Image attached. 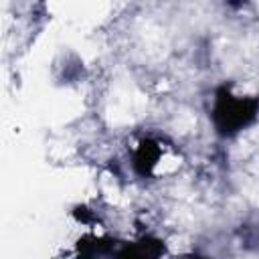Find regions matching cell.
<instances>
[{
	"instance_id": "cell-1",
	"label": "cell",
	"mask_w": 259,
	"mask_h": 259,
	"mask_svg": "<svg viewBox=\"0 0 259 259\" xmlns=\"http://www.w3.org/2000/svg\"><path fill=\"white\" fill-rule=\"evenodd\" d=\"M119 259H158V255L150 249V245H136L119 255Z\"/></svg>"
},
{
	"instance_id": "cell-2",
	"label": "cell",
	"mask_w": 259,
	"mask_h": 259,
	"mask_svg": "<svg viewBox=\"0 0 259 259\" xmlns=\"http://www.w3.org/2000/svg\"><path fill=\"white\" fill-rule=\"evenodd\" d=\"M75 259H81V257H75Z\"/></svg>"
}]
</instances>
